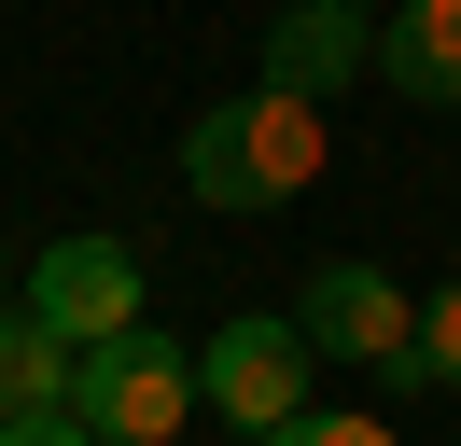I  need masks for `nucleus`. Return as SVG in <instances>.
Here are the masks:
<instances>
[{
    "label": "nucleus",
    "mask_w": 461,
    "mask_h": 446,
    "mask_svg": "<svg viewBox=\"0 0 461 446\" xmlns=\"http://www.w3.org/2000/svg\"><path fill=\"white\" fill-rule=\"evenodd\" d=\"M182 182L210 195V210H294V195L321 182V112L308 98H224L182 126Z\"/></svg>",
    "instance_id": "f257e3e1"
},
{
    "label": "nucleus",
    "mask_w": 461,
    "mask_h": 446,
    "mask_svg": "<svg viewBox=\"0 0 461 446\" xmlns=\"http://www.w3.org/2000/svg\"><path fill=\"white\" fill-rule=\"evenodd\" d=\"M70 418H85L98 446H182V418H196V349L182 334H98V349H70Z\"/></svg>",
    "instance_id": "f03ea898"
},
{
    "label": "nucleus",
    "mask_w": 461,
    "mask_h": 446,
    "mask_svg": "<svg viewBox=\"0 0 461 446\" xmlns=\"http://www.w3.org/2000/svg\"><path fill=\"white\" fill-rule=\"evenodd\" d=\"M196 390H210V418H238V433L266 446L294 405H308V334H294V321H266V307H252V321H210Z\"/></svg>",
    "instance_id": "7ed1b4c3"
},
{
    "label": "nucleus",
    "mask_w": 461,
    "mask_h": 446,
    "mask_svg": "<svg viewBox=\"0 0 461 446\" xmlns=\"http://www.w3.org/2000/svg\"><path fill=\"white\" fill-rule=\"evenodd\" d=\"M14 307H29L57 349H98V334L140 321V251H126V237H57V251L29 265V293H14Z\"/></svg>",
    "instance_id": "20e7f679"
},
{
    "label": "nucleus",
    "mask_w": 461,
    "mask_h": 446,
    "mask_svg": "<svg viewBox=\"0 0 461 446\" xmlns=\"http://www.w3.org/2000/svg\"><path fill=\"white\" fill-rule=\"evenodd\" d=\"M349 70H377V28H364V0H280V28H266V98H308V112H336V84Z\"/></svg>",
    "instance_id": "39448f33"
},
{
    "label": "nucleus",
    "mask_w": 461,
    "mask_h": 446,
    "mask_svg": "<svg viewBox=\"0 0 461 446\" xmlns=\"http://www.w3.org/2000/svg\"><path fill=\"white\" fill-rule=\"evenodd\" d=\"M294 334H308V349H336V362H377V377H392L405 334H420V307H405L377 265H321L308 293H294Z\"/></svg>",
    "instance_id": "423d86ee"
},
{
    "label": "nucleus",
    "mask_w": 461,
    "mask_h": 446,
    "mask_svg": "<svg viewBox=\"0 0 461 446\" xmlns=\"http://www.w3.org/2000/svg\"><path fill=\"white\" fill-rule=\"evenodd\" d=\"M377 70H392L420 112H447L461 98V0H405V14L377 28Z\"/></svg>",
    "instance_id": "0eeeda50"
},
{
    "label": "nucleus",
    "mask_w": 461,
    "mask_h": 446,
    "mask_svg": "<svg viewBox=\"0 0 461 446\" xmlns=\"http://www.w3.org/2000/svg\"><path fill=\"white\" fill-rule=\"evenodd\" d=\"M42 405H70V349L29 321V307H0V433L42 418Z\"/></svg>",
    "instance_id": "6e6552de"
},
{
    "label": "nucleus",
    "mask_w": 461,
    "mask_h": 446,
    "mask_svg": "<svg viewBox=\"0 0 461 446\" xmlns=\"http://www.w3.org/2000/svg\"><path fill=\"white\" fill-rule=\"evenodd\" d=\"M266 446H392V418H336V405H294Z\"/></svg>",
    "instance_id": "1a4fd4ad"
},
{
    "label": "nucleus",
    "mask_w": 461,
    "mask_h": 446,
    "mask_svg": "<svg viewBox=\"0 0 461 446\" xmlns=\"http://www.w3.org/2000/svg\"><path fill=\"white\" fill-rule=\"evenodd\" d=\"M420 377H433V390H461V279L420 307Z\"/></svg>",
    "instance_id": "9d476101"
},
{
    "label": "nucleus",
    "mask_w": 461,
    "mask_h": 446,
    "mask_svg": "<svg viewBox=\"0 0 461 446\" xmlns=\"http://www.w3.org/2000/svg\"><path fill=\"white\" fill-rule=\"evenodd\" d=\"M0 446H98V433H85V418H70V405H42V418H14V433H0Z\"/></svg>",
    "instance_id": "9b49d317"
},
{
    "label": "nucleus",
    "mask_w": 461,
    "mask_h": 446,
    "mask_svg": "<svg viewBox=\"0 0 461 446\" xmlns=\"http://www.w3.org/2000/svg\"><path fill=\"white\" fill-rule=\"evenodd\" d=\"M0 307H14V265H0Z\"/></svg>",
    "instance_id": "f8f14e48"
}]
</instances>
